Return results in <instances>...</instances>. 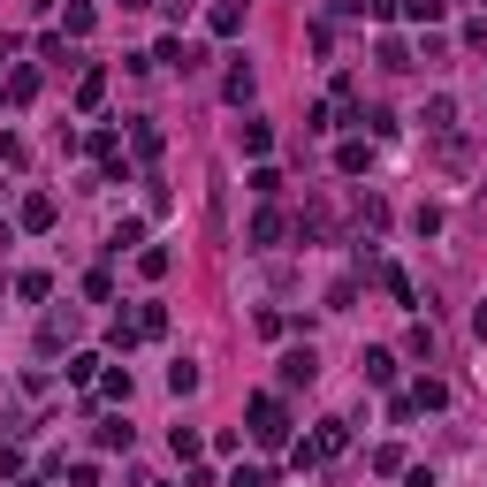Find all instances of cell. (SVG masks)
Returning <instances> with one entry per match:
<instances>
[{"mask_svg":"<svg viewBox=\"0 0 487 487\" xmlns=\"http://www.w3.org/2000/svg\"><path fill=\"white\" fill-rule=\"evenodd\" d=\"M251 441H259V450H282L289 441V419H282L274 396H251Z\"/></svg>","mask_w":487,"mask_h":487,"instance_id":"6da1fadb","label":"cell"},{"mask_svg":"<svg viewBox=\"0 0 487 487\" xmlns=\"http://www.w3.org/2000/svg\"><path fill=\"white\" fill-rule=\"evenodd\" d=\"M343 450H350V427H343V419H320V434L298 450V464H312V457H343Z\"/></svg>","mask_w":487,"mask_h":487,"instance_id":"7a4b0ae2","label":"cell"},{"mask_svg":"<svg viewBox=\"0 0 487 487\" xmlns=\"http://www.w3.org/2000/svg\"><path fill=\"white\" fill-rule=\"evenodd\" d=\"M107 99V69H84V84H76V107H99Z\"/></svg>","mask_w":487,"mask_h":487,"instance_id":"3957f363","label":"cell"},{"mask_svg":"<svg viewBox=\"0 0 487 487\" xmlns=\"http://www.w3.org/2000/svg\"><path fill=\"white\" fill-rule=\"evenodd\" d=\"M441 404H450V389H441V380H419V389H411V411H441Z\"/></svg>","mask_w":487,"mask_h":487,"instance_id":"277c9868","label":"cell"},{"mask_svg":"<svg viewBox=\"0 0 487 487\" xmlns=\"http://www.w3.org/2000/svg\"><path fill=\"white\" fill-rule=\"evenodd\" d=\"M312 373H320V358H312V350H289L282 358V380H312Z\"/></svg>","mask_w":487,"mask_h":487,"instance_id":"5b68a950","label":"cell"},{"mask_svg":"<svg viewBox=\"0 0 487 487\" xmlns=\"http://www.w3.org/2000/svg\"><path fill=\"white\" fill-rule=\"evenodd\" d=\"M366 380H373V389H389V380H396V358H389V350H366Z\"/></svg>","mask_w":487,"mask_h":487,"instance_id":"8992f818","label":"cell"},{"mask_svg":"<svg viewBox=\"0 0 487 487\" xmlns=\"http://www.w3.org/2000/svg\"><path fill=\"white\" fill-rule=\"evenodd\" d=\"M24 228H54V198L38 190V198H24Z\"/></svg>","mask_w":487,"mask_h":487,"instance_id":"52a82bcc","label":"cell"},{"mask_svg":"<svg viewBox=\"0 0 487 487\" xmlns=\"http://www.w3.org/2000/svg\"><path fill=\"white\" fill-rule=\"evenodd\" d=\"M366 160H373L366 145H343V153H335V167H343V176H366Z\"/></svg>","mask_w":487,"mask_h":487,"instance_id":"ba28073f","label":"cell"},{"mask_svg":"<svg viewBox=\"0 0 487 487\" xmlns=\"http://www.w3.org/2000/svg\"><path fill=\"white\" fill-rule=\"evenodd\" d=\"M457 122V99H427V130H450Z\"/></svg>","mask_w":487,"mask_h":487,"instance_id":"9c48e42d","label":"cell"},{"mask_svg":"<svg viewBox=\"0 0 487 487\" xmlns=\"http://www.w3.org/2000/svg\"><path fill=\"white\" fill-rule=\"evenodd\" d=\"M274 237H282V214H274V206H267V214L251 221V244H274Z\"/></svg>","mask_w":487,"mask_h":487,"instance_id":"30bf717a","label":"cell"},{"mask_svg":"<svg viewBox=\"0 0 487 487\" xmlns=\"http://www.w3.org/2000/svg\"><path fill=\"white\" fill-rule=\"evenodd\" d=\"M214 31H221V38L244 31V8H237V0H221V8H214Z\"/></svg>","mask_w":487,"mask_h":487,"instance_id":"8fae6325","label":"cell"},{"mask_svg":"<svg viewBox=\"0 0 487 487\" xmlns=\"http://www.w3.org/2000/svg\"><path fill=\"white\" fill-rule=\"evenodd\" d=\"M404 15L411 24H441V0H404Z\"/></svg>","mask_w":487,"mask_h":487,"instance_id":"7c38bea8","label":"cell"},{"mask_svg":"<svg viewBox=\"0 0 487 487\" xmlns=\"http://www.w3.org/2000/svg\"><path fill=\"white\" fill-rule=\"evenodd\" d=\"M350 8H358V15H389L396 0H350Z\"/></svg>","mask_w":487,"mask_h":487,"instance_id":"4fadbf2b","label":"cell"},{"mask_svg":"<svg viewBox=\"0 0 487 487\" xmlns=\"http://www.w3.org/2000/svg\"><path fill=\"white\" fill-rule=\"evenodd\" d=\"M228 487H267V472H237V480H228Z\"/></svg>","mask_w":487,"mask_h":487,"instance_id":"5bb4252c","label":"cell"},{"mask_svg":"<svg viewBox=\"0 0 487 487\" xmlns=\"http://www.w3.org/2000/svg\"><path fill=\"white\" fill-rule=\"evenodd\" d=\"M472 335H487V298H480V305H472Z\"/></svg>","mask_w":487,"mask_h":487,"instance_id":"9a60e30c","label":"cell"},{"mask_svg":"<svg viewBox=\"0 0 487 487\" xmlns=\"http://www.w3.org/2000/svg\"><path fill=\"white\" fill-rule=\"evenodd\" d=\"M122 8H145V0H122Z\"/></svg>","mask_w":487,"mask_h":487,"instance_id":"2e32d148","label":"cell"},{"mask_svg":"<svg viewBox=\"0 0 487 487\" xmlns=\"http://www.w3.org/2000/svg\"><path fill=\"white\" fill-rule=\"evenodd\" d=\"M15 487H38V480H15Z\"/></svg>","mask_w":487,"mask_h":487,"instance_id":"e0dca14e","label":"cell"}]
</instances>
